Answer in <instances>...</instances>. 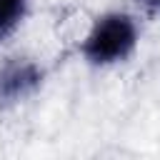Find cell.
<instances>
[{
    "mask_svg": "<svg viewBox=\"0 0 160 160\" xmlns=\"http://www.w3.org/2000/svg\"><path fill=\"white\" fill-rule=\"evenodd\" d=\"M138 48V22L128 12H105L100 15L88 35L82 38V58L95 68H108L128 60Z\"/></svg>",
    "mask_w": 160,
    "mask_h": 160,
    "instance_id": "1",
    "label": "cell"
},
{
    "mask_svg": "<svg viewBox=\"0 0 160 160\" xmlns=\"http://www.w3.org/2000/svg\"><path fill=\"white\" fill-rule=\"evenodd\" d=\"M42 85V70L28 58H10L0 65V108L18 105Z\"/></svg>",
    "mask_w": 160,
    "mask_h": 160,
    "instance_id": "2",
    "label": "cell"
},
{
    "mask_svg": "<svg viewBox=\"0 0 160 160\" xmlns=\"http://www.w3.org/2000/svg\"><path fill=\"white\" fill-rule=\"evenodd\" d=\"M28 12V0H0V40L10 38Z\"/></svg>",
    "mask_w": 160,
    "mask_h": 160,
    "instance_id": "3",
    "label": "cell"
},
{
    "mask_svg": "<svg viewBox=\"0 0 160 160\" xmlns=\"http://www.w3.org/2000/svg\"><path fill=\"white\" fill-rule=\"evenodd\" d=\"M140 2H142V8H145L148 12L160 15V0H140Z\"/></svg>",
    "mask_w": 160,
    "mask_h": 160,
    "instance_id": "4",
    "label": "cell"
}]
</instances>
